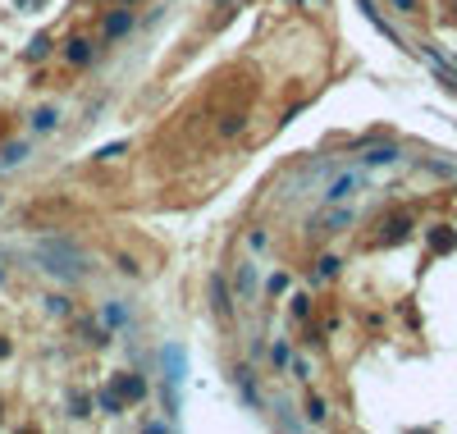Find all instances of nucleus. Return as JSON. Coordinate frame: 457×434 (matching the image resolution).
Listing matches in <instances>:
<instances>
[{
    "mask_svg": "<svg viewBox=\"0 0 457 434\" xmlns=\"http://www.w3.org/2000/svg\"><path fill=\"white\" fill-rule=\"evenodd\" d=\"M142 393H147V380H138V375H119V380H115V398L138 402Z\"/></svg>",
    "mask_w": 457,
    "mask_h": 434,
    "instance_id": "obj_3",
    "label": "nucleus"
},
{
    "mask_svg": "<svg viewBox=\"0 0 457 434\" xmlns=\"http://www.w3.org/2000/svg\"><path fill=\"white\" fill-rule=\"evenodd\" d=\"M430 247H435V251H448V247H457V238L448 233V228H435V233H430Z\"/></svg>",
    "mask_w": 457,
    "mask_h": 434,
    "instance_id": "obj_5",
    "label": "nucleus"
},
{
    "mask_svg": "<svg viewBox=\"0 0 457 434\" xmlns=\"http://www.w3.org/2000/svg\"><path fill=\"white\" fill-rule=\"evenodd\" d=\"M5 352H10V343H5V338H0V357H5Z\"/></svg>",
    "mask_w": 457,
    "mask_h": 434,
    "instance_id": "obj_9",
    "label": "nucleus"
},
{
    "mask_svg": "<svg viewBox=\"0 0 457 434\" xmlns=\"http://www.w3.org/2000/svg\"><path fill=\"white\" fill-rule=\"evenodd\" d=\"M393 5H403V10H412V0H393Z\"/></svg>",
    "mask_w": 457,
    "mask_h": 434,
    "instance_id": "obj_8",
    "label": "nucleus"
},
{
    "mask_svg": "<svg viewBox=\"0 0 457 434\" xmlns=\"http://www.w3.org/2000/svg\"><path fill=\"white\" fill-rule=\"evenodd\" d=\"M393 160H398L393 147H375V151H366V165H393Z\"/></svg>",
    "mask_w": 457,
    "mask_h": 434,
    "instance_id": "obj_4",
    "label": "nucleus"
},
{
    "mask_svg": "<svg viewBox=\"0 0 457 434\" xmlns=\"http://www.w3.org/2000/svg\"><path fill=\"white\" fill-rule=\"evenodd\" d=\"M37 128H55V110H42V115H37Z\"/></svg>",
    "mask_w": 457,
    "mask_h": 434,
    "instance_id": "obj_7",
    "label": "nucleus"
},
{
    "mask_svg": "<svg viewBox=\"0 0 457 434\" xmlns=\"http://www.w3.org/2000/svg\"><path fill=\"white\" fill-rule=\"evenodd\" d=\"M361 183H366V178H361V174H357V169H348V174H338L334 183H329V187H325V201H348V197H352V192H357V187H361Z\"/></svg>",
    "mask_w": 457,
    "mask_h": 434,
    "instance_id": "obj_2",
    "label": "nucleus"
},
{
    "mask_svg": "<svg viewBox=\"0 0 457 434\" xmlns=\"http://www.w3.org/2000/svg\"><path fill=\"white\" fill-rule=\"evenodd\" d=\"M37 260H42V270L55 274V279H78L83 274V251H74L69 242H55V238L37 242Z\"/></svg>",
    "mask_w": 457,
    "mask_h": 434,
    "instance_id": "obj_1",
    "label": "nucleus"
},
{
    "mask_svg": "<svg viewBox=\"0 0 457 434\" xmlns=\"http://www.w3.org/2000/svg\"><path fill=\"white\" fill-rule=\"evenodd\" d=\"M124 28H128V14H115V19L106 23V33H124Z\"/></svg>",
    "mask_w": 457,
    "mask_h": 434,
    "instance_id": "obj_6",
    "label": "nucleus"
}]
</instances>
